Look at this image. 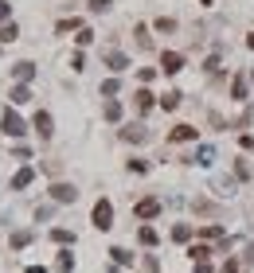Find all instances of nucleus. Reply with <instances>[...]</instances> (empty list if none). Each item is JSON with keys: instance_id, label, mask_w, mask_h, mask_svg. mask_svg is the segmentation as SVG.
Returning <instances> with one entry per match:
<instances>
[{"instance_id": "f257e3e1", "label": "nucleus", "mask_w": 254, "mask_h": 273, "mask_svg": "<svg viewBox=\"0 0 254 273\" xmlns=\"http://www.w3.org/2000/svg\"><path fill=\"white\" fill-rule=\"evenodd\" d=\"M90 223H94L98 230H110V227H114V203H110V199H98V203H94Z\"/></svg>"}, {"instance_id": "f03ea898", "label": "nucleus", "mask_w": 254, "mask_h": 273, "mask_svg": "<svg viewBox=\"0 0 254 273\" xmlns=\"http://www.w3.org/2000/svg\"><path fill=\"white\" fill-rule=\"evenodd\" d=\"M0 129H4V137H24V133H28V125H24V117L16 114V110H4Z\"/></svg>"}, {"instance_id": "7ed1b4c3", "label": "nucleus", "mask_w": 254, "mask_h": 273, "mask_svg": "<svg viewBox=\"0 0 254 273\" xmlns=\"http://www.w3.org/2000/svg\"><path fill=\"white\" fill-rule=\"evenodd\" d=\"M161 211H165V203H161V199H141V203L133 207V215L141 219V223H149V219H157Z\"/></svg>"}, {"instance_id": "20e7f679", "label": "nucleus", "mask_w": 254, "mask_h": 273, "mask_svg": "<svg viewBox=\"0 0 254 273\" xmlns=\"http://www.w3.org/2000/svg\"><path fill=\"white\" fill-rule=\"evenodd\" d=\"M195 137H199L195 125H172V129H168V144H188V141H195Z\"/></svg>"}, {"instance_id": "39448f33", "label": "nucleus", "mask_w": 254, "mask_h": 273, "mask_svg": "<svg viewBox=\"0 0 254 273\" xmlns=\"http://www.w3.org/2000/svg\"><path fill=\"white\" fill-rule=\"evenodd\" d=\"M161 71H165L168 78L180 74V71H184V55H180V51H165V55H161Z\"/></svg>"}, {"instance_id": "423d86ee", "label": "nucleus", "mask_w": 254, "mask_h": 273, "mask_svg": "<svg viewBox=\"0 0 254 273\" xmlns=\"http://www.w3.org/2000/svg\"><path fill=\"white\" fill-rule=\"evenodd\" d=\"M51 199L55 203H75L78 199V187L75 184H51Z\"/></svg>"}, {"instance_id": "0eeeda50", "label": "nucleus", "mask_w": 254, "mask_h": 273, "mask_svg": "<svg viewBox=\"0 0 254 273\" xmlns=\"http://www.w3.org/2000/svg\"><path fill=\"white\" fill-rule=\"evenodd\" d=\"M31 125H35V133H39V137H43V141H51V133H55V121H51V114H47V110H39V114H35V121H31Z\"/></svg>"}, {"instance_id": "6e6552de", "label": "nucleus", "mask_w": 254, "mask_h": 273, "mask_svg": "<svg viewBox=\"0 0 254 273\" xmlns=\"http://www.w3.org/2000/svg\"><path fill=\"white\" fill-rule=\"evenodd\" d=\"M133 105H137V114H149L153 105H157V94H153V90H145V86H141V90H137V94H133Z\"/></svg>"}, {"instance_id": "1a4fd4ad", "label": "nucleus", "mask_w": 254, "mask_h": 273, "mask_svg": "<svg viewBox=\"0 0 254 273\" xmlns=\"http://www.w3.org/2000/svg\"><path fill=\"white\" fill-rule=\"evenodd\" d=\"M106 67L114 74H121V71H129V59L121 55V51H106Z\"/></svg>"}, {"instance_id": "9d476101", "label": "nucleus", "mask_w": 254, "mask_h": 273, "mask_svg": "<svg viewBox=\"0 0 254 273\" xmlns=\"http://www.w3.org/2000/svg\"><path fill=\"white\" fill-rule=\"evenodd\" d=\"M145 137H149V129H145V125H125V129H121V141H129V144L145 141Z\"/></svg>"}, {"instance_id": "9b49d317", "label": "nucleus", "mask_w": 254, "mask_h": 273, "mask_svg": "<svg viewBox=\"0 0 254 273\" xmlns=\"http://www.w3.org/2000/svg\"><path fill=\"white\" fill-rule=\"evenodd\" d=\"M31 74H35V67H31V63H16V67H12V78H20V86H24V82H31Z\"/></svg>"}, {"instance_id": "f8f14e48", "label": "nucleus", "mask_w": 254, "mask_h": 273, "mask_svg": "<svg viewBox=\"0 0 254 273\" xmlns=\"http://www.w3.org/2000/svg\"><path fill=\"white\" fill-rule=\"evenodd\" d=\"M180 98H184L180 90H168V94H161V101H157V105H161V110H176V105H180Z\"/></svg>"}, {"instance_id": "ddd939ff", "label": "nucleus", "mask_w": 254, "mask_h": 273, "mask_svg": "<svg viewBox=\"0 0 254 273\" xmlns=\"http://www.w3.org/2000/svg\"><path fill=\"white\" fill-rule=\"evenodd\" d=\"M231 98L246 101V78H242V74H235V82H231Z\"/></svg>"}, {"instance_id": "4468645a", "label": "nucleus", "mask_w": 254, "mask_h": 273, "mask_svg": "<svg viewBox=\"0 0 254 273\" xmlns=\"http://www.w3.org/2000/svg\"><path fill=\"white\" fill-rule=\"evenodd\" d=\"M31 180H35V172H31V168H24V172H16V176H12V191H20V187H28Z\"/></svg>"}, {"instance_id": "2eb2a0df", "label": "nucleus", "mask_w": 254, "mask_h": 273, "mask_svg": "<svg viewBox=\"0 0 254 273\" xmlns=\"http://www.w3.org/2000/svg\"><path fill=\"white\" fill-rule=\"evenodd\" d=\"M195 234H199L204 242H211V238H223V227H219V223H211V227H199Z\"/></svg>"}, {"instance_id": "dca6fc26", "label": "nucleus", "mask_w": 254, "mask_h": 273, "mask_svg": "<svg viewBox=\"0 0 254 273\" xmlns=\"http://www.w3.org/2000/svg\"><path fill=\"white\" fill-rule=\"evenodd\" d=\"M188 258H192V261H208L211 258V246L208 242H204V246H192V250H188Z\"/></svg>"}, {"instance_id": "f3484780", "label": "nucleus", "mask_w": 254, "mask_h": 273, "mask_svg": "<svg viewBox=\"0 0 254 273\" xmlns=\"http://www.w3.org/2000/svg\"><path fill=\"white\" fill-rule=\"evenodd\" d=\"M8 98H12L16 105H24V101H31V90H28V86H12V94H8Z\"/></svg>"}, {"instance_id": "a211bd4d", "label": "nucleus", "mask_w": 254, "mask_h": 273, "mask_svg": "<svg viewBox=\"0 0 254 273\" xmlns=\"http://www.w3.org/2000/svg\"><path fill=\"white\" fill-rule=\"evenodd\" d=\"M133 35H137V43H141V51H149V47H153V39H149V28H145V24H137V31H133Z\"/></svg>"}, {"instance_id": "6ab92c4d", "label": "nucleus", "mask_w": 254, "mask_h": 273, "mask_svg": "<svg viewBox=\"0 0 254 273\" xmlns=\"http://www.w3.org/2000/svg\"><path fill=\"white\" fill-rule=\"evenodd\" d=\"M192 234H195L192 227H184V223H180V227H172V242H188Z\"/></svg>"}, {"instance_id": "aec40b11", "label": "nucleus", "mask_w": 254, "mask_h": 273, "mask_svg": "<svg viewBox=\"0 0 254 273\" xmlns=\"http://www.w3.org/2000/svg\"><path fill=\"white\" fill-rule=\"evenodd\" d=\"M137 242H145V246H157V230H153V227H141V230H137Z\"/></svg>"}, {"instance_id": "412c9836", "label": "nucleus", "mask_w": 254, "mask_h": 273, "mask_svg": "<svg viewBox=\"0 0 254 273\" xmlns=\"http://www.w3.org/2000/svg\"><path fill=\"white\" fill-rule=\"evenodd\" d=\"M16 35H20V28H16V24H4V28H0V43H12Z\"/></svg>"}, {"instance_id": "4be33fe9", "label": "nucleus", "mask_w": 254, "mask_h": 273, "mask_svg": "<svg viewBox=\"0 0 254 273\" xmlns=\"http://www.w3.org/2000/svg\"><path fill=\"white\" fill-rule=\"evenodd\" d=\"M110 254H114V261H118V265H129V261H133V254H129V250H121V246H114Z\"/></svg>"}, {"instance_id": "5701e85b", "label": "nucleus", "mask_w": 254, "mask_h": 273, "mask_svg": "<svg viewBox=\"0 0 254 273\" xmlns=\"http://www.w3.org/2000/svg\"><path fill=\"white\" fill-rule=\"evenodd\" d=\"M153 28H157V31H176V20H172V16H161Z\"/></svg>"}, {"instance_id": "b1692460", "label": "nucleus", "mask_w": 254, "mask_h": 273, "mask_svg": "<svg viewBox=\"0 0 254 273\" xmlns=\"http://www.w3.org/2000/svg\"><path fill=\"white\" fill-rule=\"evenodd\" d=\"M28 242H31V234H28V230H20V234H12V250H24Z\"/></svg>"}, {"instance_id": "393cba45", "label": "nucleus", "mask_w": 254, "mask_h": 273, "mask_svg": "<svg viewBox=\"0 0 254 273\" xmlns=\"http://www.w3.org/2000/svg\"><path fill=\"white\" fill-rule=\"evenodd\" d=\"M51 238H55V242H63V246L75 242V234H71V230H51Z\"/></svg>"}, {"instance_id": "a878e982", "label": "nucleus", "mask_w": 254, "mask_h": 273, "mask_svg": "<svg viewBox=\"0 0 254 273\" xmlns=\"http://www.w3.org/2000/svg\"><path fill=\"white\" fill-rule=\"evenodd\" d=\"M106 117H110V121H118V117H121V105H118V101H106Z\"/></svg>"}, {"instance_id": "bb28decb", "label": "nucleus", "mask_w": 254, "mask_h": 273, "mask_svg": "<svg viewBox=\"0 0 254 273\" xmlns=\"http://www.w3.org/2000/svg\"><path fill=\"white\" fill-rule=\"evenodd\" d=\"M235 176H239V180H250V164H246V160H239V164H235Z\"/></svg>"}, {"instance_id": "cd10ccee", "label": "nucleus", "mask_w": 254, "mask_h": 273, "mask_svg": "<svg viewBox=\"0 0 254 273\" xmlns=\"http://www.w3.org/2000/svg\"><path fill=\"white\" fill-rule=\"evenodd\" d=\"M75 39H78V47H86L90 39H94V31H90V28H78V35H75Z\"/></svg>"}, {"instance_id": "c85d7f7f", "label": "nucleus", "mask_w": 254, "mask_h": 273, "mask_svg": "<svg viewBox=\"0 0 254 273\" xmlns=\"http://www.w3.org/2000/svg\"><path fill=\"white\" fill-rule=\"evenodd\" d=\"M114 0H90V12H110Z\"/></svg>"}, {"instance_id": "c756f323", "label": "nucleus", "mask_w": 254, "mask_h": 273, "mask_svg": "<svg viewBox=\"0 0 254 273\" xmlns=\"http://www.w3.org/2000/svg\"><path fill=\"white\" fill-rule=\"evenodd\" d=\"M8 16H12V4H8V0H0V28L8 24Z\"/></svg>"}, {"instance_id": "7c9ffc66", "label": "nucleus", "mask_w": 254, "mask_h": 273, "mask_svg": "<svg viewBox=\"0 0 254 273\" xmlns=\"http://www.w3.org/2000/svg\"><path fill=\"white\" fill-rule=\"evenodd\" d=\"M102 94H106V98H110V94H118V78H106V82H102Z\"/></svg>"}, {"instance_id": "2f4dec72", "label": "nucleus", "mask_w": 254, "mask_h": 273, "mask_svg": "<svg viewBox=\"0 0 254 273\" xmlns=\"http://www.w3.org/2000/svg\"><path fill=\"white\" fill-rule=\"evenodd\" d=\"M71 265H75V258H71V250H63V254H59V269H71Z\"/></svg>"}, {"instance_id": "473e14b6", "label": "nucleus", "mask_w": 254, "mask_h": 273, "mask_svg": "<svg viewBox=\"0 0 254 273\" xmlns=\"http://www.w3.org/2000/svg\"><path fill=\"white\" fill-rule=\"evenodd\" d=\"M86 67V59H82V51H75V59H71V71H82Z\"/></svg>"}, {"instance_id": "72a5a7b5", "label": "nucleus", "mask_w": 254, "mask_h": 273, "mask_svg": "<svg viewBox=\"0 0 254 273\" xmlns=\"http://www.w3.org/2000/svg\"><path fill=\"white\" fill-rule=\"evenodd\" d=\"M219 273H239V261H235V258H227V261H223V269H219Z\"/></svg>"}, {"instance_id": "f704fd0d", "label": "nucleus", "mask_w": 254, "mask_h": 273, "mask_svg": "<svg viewBox=\"0 0 254 273\" xmlns=\"http://www.w3.org/2000/svg\"><path fill=\"white\" fill-rule=\"evenodd\" d=\"M246 47H250V51H254V31H250V35H246Z\"/></svg>"}, {"instance_id": "c9c22d12", "label": "nucleus", "mask_w": 254, "mask_h": 273, "mask_svg": "<svg viewBox=\"0 0 254 273\" xmlns=\"http://www.w3.org/2000/svg\"><path fill=\"white\" fill-rule=\"evenodd\" d=\"M204 4H211V0H204Z\"/></svg>"}]
</instances>
